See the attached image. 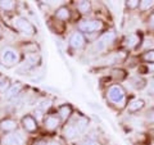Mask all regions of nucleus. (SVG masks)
I'll use <instances>...</instances> for the list:
<instances>
[{
	"instance_id": "aec40b11",
	"label": "nucleus",
	"mask_w": 154,
	"mask_h": 145,
	"mask_svg": "<svg viewBox=\"0 0 154 145\" xmlns=\"http://www.w3.org/2000/svg\"><path fill=\"white\" fill-rule=\"evenodd\" d=\"M141 58H143L144 62H146V63H154V49L145 51Z\"/></svg>"
},
{
	"instance_id": "4be33fe9",
	"label": "nucleus",
	"mask_w": 154,
	"mask_h": 145,
	"mask_svg": "<svg viewBox=\"0 0 154 145\" xmlns=\"http://www.w3.org/2000/svg\"><path fill=\"white\" fill-rule=\"evenodd\" d=\"M77 8H79V11L81 13H88L90 11V3L89 2H80Z\"/></svg>"
},
{
	"instance_id": "9b49d317",
	"label": "nucleus",
	"mask_w": 154,
	"mask_h": 145,
	"mask_svg": "<svg viewBox=\"0 0 154 145\" xmlns=\"http://www.w3.org/2000/svg\"><path fill=\"white\" fill-rule=\"evenodd\" d=\"M88 125H89V121L86 119V118H84V117H81V118L77 119V122L75 123V127H76V130H77V132H79V134H82L85 130L88 128Z\"/></svg>"
},
{
	"instance_id": "b1692460",
	"label": "nucleus",
	"mask_w": 154,
	"mask_h": 145,
	"mask_svg": "<svg viewBox=\"0 0 154 145\" xmlns=\"http://www.w3.org/2000/svg\"><path fill=\"white\" fill-rule=\"evenodd\" d=\"M0 7L5 9V11H9V9H12L14 7V3L11 2V0H0Z\"/></svg>"
},
{
	"instance_id": "2eb2a0df",
	"label": "nucleus",
	"mask_w": 154,
	"mask_h": 145,
	"mask_svg": "<svg viewBox=\"0 0 154 145\" xmlns=\"http://www.w3.org/2000/svg\"><path fill=\"white\" fill-rule=\"evenodd\" d=\"M0 126H2V128L4 130V131H12V130L16 128V122L12 119H5V121H3L2 123H0Z\"/></svg>"
},
{
	"instance_id": "412c9836",
	"label": "nucleus",
	"mask_w": 154,
	"mask_h": 145,
	"mask_svg": "<svg viewBox=\"0 0 154 145\" xmlns=\"http://www.w3.org/2000/svg\"><path fill=\"white\" fill-rule=\"evenodd\" d=\"M145 84H146V81L141 79V77H135L132 80V85L135 89H143L144 86H145Z\"/></svg>"
},
{
	"instance_id": "4468645a",
	"label": "nucleus",
	"mask_w": 154,
	"mask_h": 145,
	"mask_svg": "<svg viewBox=\"0 0 154 145\" xmlns=\"http://www.w3.org/2000/svg\"><path fill=\"white\" fill-rule=\"evenodd\" d=\"M21 89H22V85H21V84L12 85V88L7 91V98H8V99H11V98H13V96L18 95V93L21 91Z\"/></svg>"
},
{
	"instance_id": "c85d7f7f",
	"label": "nucleus",
	"mask_w": 154,
	"mask_h": 145,
	"mask_svg": "<svg viewBox=\"0 0 154 145\" xmlns=\"http://www.w3.org/2000/svg\"><path fill=\"white\" fill-rule=\"evenodd\" d=\"M81 145H98V143L94 141V140H86V141H84Z\"/></svg>"
},
{
	"instance_id": "7c9ffc66",
	"label": "nucleus",
	"mask_w": 154,
	"mask_h": 145,
	"mask_svg": "<svg viewBox=\"0 0 154 145\" xmlns=\"http://www.w3.org/2000/svg\"><path fill=\"white\" fill-rule=\"evenodd\" d=\"M35 145H46V143L45 141H37Z\"/></svg>"
},
{
	"instance_id": "9d476101",
	"label": "nucleus",
	"mask_w": 154,
	"mask_h": 145,
	"mask_svg": "<svg viewBox=\"0 0 154 145\" xmlns=\"http://www.w3.org/2000/svg\"><path fill=\"white\" fill-rule=\"evenodd\" d=\"M4 144L5 145H21L22 144V139L19 135L16 134H11L4 139Z\"/></svg>"
},
{
	"instance_id": "1a4fd4ad",
	"label": "nucleus",
	"mask_w": 154,
	"mask_h": 145,
	"mask_svg": "<svg viewBox=\"0 0 154 145\" xmlns=\"http://www.w3.org/2000/svg\"><path fill=\"white\" fill-rule=\"evenodd\" d=\"M22 123H23V127L26 128V131H28V132H33V131H36V128H37L36 121L32 117H30V116H27V117L23 118Z\"/></svg>"
},
{
	"instance_id": "473e14b6",
	"label": "nucleus",
	"mask_w": 154,
	"mask_h": 145,
	"mask_svg": "<svg viewBox=\"0 0 154 145\" xmlns=\"http://www.w3.org/2000/svg\"><path fill=\"white\" fill-rule=\"evenodd\" d=\"M153 82H154V81H153Z\"/></svg>"
},
{
	"instance_id": "bb28decb",
	"label": "nucleus",
	"mask_w": 154,
	"mask_h": 145,
	"mask_svg": "<svg viewBox=\"0 0 154 145\" xmlns=\"http://www.w3.org/2000/svg\"><path fill=\"white\" fill-rule=\"evenodd\" d=\"M126 4H127L128 8L135 9V8H137L139 5H140V2H137V0H130V2H127Z\"/></svg>"
},
{
	"instance_id": "6ab92c4d",
	"label": "nucleus",
	"mask_w": 154,
	"mask_h": 145,
	"mask_svg": "<svg viewBox=\"0 0 154 145\" xmlns=\"http://www.w3.org/2000/svg\"><path fill=\"white\" fill-rule=\"evenodd\" d=\"M37 60H38V58L36 54H30V55H27L26 58V60H25V67H32V66H35L37 63Z\"/></svg>"
},
{
	"instance_id": "dca6fc26",
	"label": "nucleus",
	"mask_w": 154,
	"mask_h": 145,
	"mask_svg": "<svg viewBox=\"0 0 154 145\" xmlns=\"http://www.w3.org/2000/svg\"><path fill=\"white\" fill-rule=\"evenodd\" d=\"M59 114H60V117L63 119H67L72 114L71 105H62V107L59 108Z\"/></svg>"
},
{
	"instance_id": "39448f33",
	"label": "nucleus",
	"mask_w": 154,
	"mask_h": 145,
	"mask_svg": "<svg viewBox=\"0 0 154 145\" xmlns=\"http://www.w3.org/2000/svg\"><path fill=\"white\" fill-rule=\"evenodd\" d=\"M103 28V23L100 21H86L80 25V30L84 32H96Z\"/></svg>"
},
{
	"instance_id": "f257e3e1",
	"label": "nucleus",
	"mask_w": 154,
	"mask_h": 145,
	"mask_svg": "<svg viewBox=\"0 0 154 145\" xmlns=\"http://www.w3.org/2000/svg\"><path fill=\"white\" fill-rule=\"evenodd\" d=\"M125 95H126L125 94V90L122 89V86H119V85L112 86V88L109 89V91H108V98L114 104L122 103L123 99H125Z\"/></svg>"
},
{
	"instance_id": "a211bd4d",
	"label": "nucleus",
	"mask_w": 154,
	"mask_h": 145,
	"mask_svg": "<svg viewBox=\"0 0 154 145\" xmlns=\"http://www.w3.org/2000/svg\"><path fill=\"white\" fill-rule=\"evenodd\" d=\"M64 135H66L67 137H69V139L77 136V135H79V132H77L75 125H69V126H67V127L64 128Z\"/></svg>"
},
{
	"instance_id": "6e6552de",
	"label": "nucleus",
	"mask_w": 154,
	"mask_h": 145,
	"mask_svg": "<svg viewBox=\"0 0 154 145\" xmlns=\"http://www.w3.org/2000/svg\"><path fill=\"white\" fill-rule=\"evenodd\" d=\"M144 107H145V101H144L143 99H134L132 101H130L128 103L127 109H128V112L135 113V112L141 110Z\"/></svg>"
},
{
	"instance_id": "20e7f679",
	"label": "nucleus",
	"mask_w": 154,
	"mask_h": 145,
	"mask_svg": "<svg viewBox=\"0 0 154 145\" xmlns=\"http://www.w3.org/2000/svg\"><path fill=\"white\" fill-rule=\"evenodd\" d=\"M113 40H114V33H113L112 31L103 33V35L100 36L99 40L95 42V45H94L95 50H98V51L104 50V49H105V46H107L108 44H110V42H112Z\"/></svg>"
},
{
	"instance_id": "f03ea898",
	"label": "nucleus",
	"mask_w": 154,
	"mask_h": 145,
	"mask_svg": "<svg viewBox=\"0 0 154 145\" xmlns=\"http://www.w3.org/2000/svg\"><path fill=\"white\" fill-rule=\"evenodd\" d=\"M14 26H16L18 31L26 33V35H33V33H35V27H33L26 18H21V17L14 18Z\"/></svg>"
},
{
	"instance_id": "423d86ee",
	"label": "nucleus",
	"mask_w": 154,
	"mask_h": 145,
	"mask_svg": "<svg viewBox=\"0 0 154 145\" xmlns=\"http://www.w3.org/2000/svg\"><path fill=\"white\" fill-rule=\"evenodd\" d=\"M69 44L73 48V49H81L84 45H85V37L82 33H80V32H76L72 35L71 37V40H69Z\"/></svg>"
},
{
	"instance_id": "cd10ccee",
	"label": "nucleus",
	"mask_w": 154,
	"mask_h": 145,
	"mask_svg": "<svg viewBox=\"0 0 154 145\" xmlns=\"http://www.w3.org/2000/svg\"><path fill=\"white\" fill-rule=\"evenodd\" d=\"M146 119L149 123H154V109H152L150 112H148L146 114Z\"/></svg>"
},
{
	"instance_id": "393cba45",
	"label": "nucleus",
	"mask_w": 154,
	"mask_h": 145,
	"mask_svg": "<svg viewBox=\"0 0 154 145\" xmlns=\"http://www.w3.org/2000/svg\"><path fill=\"white\" fill-rule=\"evenodd\" d=\"M50 104H51V101H50V100L44 99V100H41L40 103H38V109H40L41 112H42V110H46V109H49Z\"/></svg>"
},
{
	"instance_id": "c756f323",
	"label": "nucleus",
	"mask_w": 154,
	"mask_h": 145,
	"mask_svg": "<svg viewBox=\"0 0 154 145\" xmlns=\"http://www.w3.org/2000/svg\"><path fill=\"white\" fill-rule=\"evenodd\" d=\"M149 93H150V94H154V82H152L150 88H149Z\"/></svg>"
},
{
	"instance_id": "ddd939ff",
	"label": "nucleus",
	"mask_w": 154,
	"mask_h": 145,
	"mask_svg": "<svg viewBox=\"0 0 154 145\" xmlns=\"http://www.w3.org/2000/svg\"><path fill=\"white\" fill-rule=\"evenodd\" d=\"M58 125H59V119L54 117V116H49V117L45 119V126L49 130H54Z\"/></svg>"
},
{
	"instance_id": "f3484780",
	"label": "nucleus",
	"mask_w": 154,
	"mask_h": 145,
	"mask_svg": "<svg viewBox=\"0 0 154 145\" xmlns=\"http://www.w3.org/2000/svg\"><path fill=\"white\" fill-rule=\"evenodd\" d=\"M55 16H57V18H59V19H68L69 16H71V13H69V11H68L67 8L62 7V8H59V9L57 11Z\"/></svg>"
},
{
	"instance_id": "2f4dec72",
	"label": "nucleus",
	"mask_w": 154,
	"mask_h": 145,
	"mask_svg": "<svg viewBox=\"0 0 154 145\" xmlns=\"http://www.w3.org/2000/svg\"><path fill=\"white\" fill-rule=\"evenodd\" d=\"M49 145H58V144H57V143H50Z\"/></svg>"
},
{
	"instance_id": "a878e982",
	"label": "nucleus",
	"mask_w": 154,
	"mask_h": 145,
	"mask_svg": "<svg viewBox=\"0 0 154 145\" xmlns=\"http://www.w3.org/2000/svg\"><path fill=\"white\" fill-rule=\"evenodd\" d=\"M148 28L149 30H154V12L150 13V16L148 18Z\"/></svg>"
},
{
	"instance_id": "0eeeda50",
	"label": "nucleus",
	"mask_w": 154,
	"mask_h": 145,
	"mask_svg": "<svg viewBox=\"0 0 154 145\" xmlns=\"http://www.w3.org/2000/svg\"><path fill=\"white\" fill-rule=\"evenodd\" d=\"M123 44L127 49H134V48H136L140 44V36L136 35V33H130V35H127L126 39H125Z\"/></svg>"
},
{
	"instance_id": "5701e85b",
	"label": "nucleus",
	"mask_w": 154,
	"mask_h": 145,
	"mask_svg": "<svg viewBox=\"0 0 154 145\" xmlns=\"http://www.w3.org/2000/svg\"><path fill=\"white\" fill-rule=\"evenodd\" d=\"M154 5V2H152V0H143V2H140V7L141 11H148L149 8H152Z\"/></svg>"
},
{
	"instance_id": "f8f14e48",
	"label": "nucleus",
	"mask_w": 154,
	"mask_h": 145,
	"mask_svg": "<svg viewBox=\"0 0 154 145\" xmlns=\"http://www.w3.org/2000/svg\"><path fill=\"white\" fill-rule=\"evenodd\" d=\"M112 79H114L116 81H122V80H125L126 79V71L125 69H121V68H116V69H113L112 71Z\"/></svg>"
},
{
	"instance_id": "7ed1b4c3",
	"label": "nucleus",
	"mask_w": 154,
	"mask_h": 145,
	"mask_svg": "<svg viewBox=\"0 0 154 145\" xmlns=\"http://www.w3.org/2000/svg\"><path fill=\"white\" fill-rule=\"evenodd\" d=\"M0 62L5 66H12L18 62V54L13 49H11V48L4 49L2 51V54H0Z\"/></svg>"
}]
</instances>
